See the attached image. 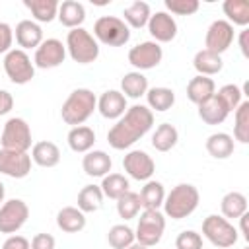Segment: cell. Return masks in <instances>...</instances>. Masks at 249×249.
I'll list each match as a JSON object with an SVG mask.
<instances>
[{"instance_id":"1","label":"cell","mask_w":249,"mask_h":249,"mask_svg":"<svg viewBox=\"0 0 249 249\" xmlns=\"http://www.w3.org/2000/svg\"><path fill=\"white\" fill-rule=\"evenodd\" d=\"M154 124V113L146 105H132L124 111L121 119L109 128L107 142L115 150H126L136 144Z\"/></svg>"},{"instance_id":"2","label":"cell","mask_w":249,"mask_h":249,"mask_svg":"<svg viewBox=\"0 0 249 249\" xmlns=\"http://www.w3.org/2000/svg\"><path fill=\"white\" fill-rule=\"evenodd\" d=\"M95 109H97V97H95V93L91 89H88V88H78L62 103L60 117H62V121L66 124L80 126V124H84L93 115Z\"/></svg>"},{"instance_id":"3","label":"cell","mask_w":249,"mask_h":249,"mask_svg":"<svg viewBox=\"0 0 249 249\" xmlns=\"http://www.w3.org/2000/svg\"><path fill=\"white\" fill-rule=\"evenodd\" d=\"M198 200H200V195L195 185L179 183L165 195L161 206H163L165 216H169L171 220H183L196 210Z\"/></svg>"},{"instance_id":"4","label":"cell","mask_w":249,"mask_h":249,"mask_svg":"<svg viewBox=\"0 0 249 249\" xmlns=\"http://www.w3.org/2000/svg\"><path fill=\"white\" fill-rule=\"evenodd\" d=\"M66 51L74 62L89 64V62H95L99 56V43L88 29L76 27V29H70L66 35Z\"/></svg>"},{"instance_id":"5","label":"cell","mask_w":249,"mask_h":249,"mask_svg":"<svg viewBox=\"0 0 249 249\" xmlns=\"http://www.w3.org/2000/svg\"><path fill=\"white\" fill-rule=\"evenodd\" d=\"M93 37L95 41L109 45V47H121L128 43L130 39V29L128 25L115 16H101L93 23Z\"/></svg>"},{"instance_id":"6","label":"cell","mask_w":249,"mask_h":249,"mask_svg":"<svg viewBox=\"0 0 249 249\" xmlns=\"http://www.w3.org/2000/svg\"><path fill=\"white\" fill-rule=\"evenodd\" d=\"M202 235L220 249H228L231 245H235L237 241V230L233 228V224L218 214H210L204 218L202 222Z\"/></svg>"},{"instance_id":"7","label":"cell","mask_w":249,"mask_h":249,"mask_svg":"<svg viewBox=\"0 0 249 249\" xmlns=\"http://www.w3.org/2000/svg\"><path fill=\"white\" fill-rule=\"evenodd\" d=\"M163 230H165V216L160 210H144L138 218L134 239L144 247H154L160 243Z\"/></svg>"},{"instance_id":"8","label":"cell","mask_w":249,"mask_h":249,"mask_svg":"<svg viewBox=\"0 0 249 249\" xmlns=\"http://www.w3.org/2000/svg\"><path fill=\"white\" fill-rule=\"evenodd\" d=\"M4 72L10 82L23 86L35 78V64L31 62L29 54L21 49H12L4 54Z\"/></svg>"},{"instance_id":"9","label":"cell","mask_w":249,"mask_h":249,"mask_svg":"<svg viewBox=\"0 0 249 249\" xmlns=\"http://www.w3.org/2000/svg\"><path fill=\"white\" fill-rule=\"evenodd\" d=\"M2 148L12 152H27L31 148V128L25 119L12 117L2 128Z\"/></svg>"},{"instance_id":"10","label":"cell","mask_w":249,"mask_h":249,"mask_svg":"<svg viewBox=\"0 0 249 249\" xmlns=\"http://www.w3.org/2000/svg\"><path fill=\"white\" fill-rule=\"evenodd\" d=\"M29 218V208L21 198H10L0 206V233H16Z\"/></svg>"},{"instance_id":"11","label":"cell","mask_w":249,"mask_h":249,"mask_svg":"<svg viewBox=\"0 0 249 249\" xmlns=\"http://www.w3.org/2000/svg\"><path fill=\"white\" fill-rule=\"evenodd\" d=\"M161 58H163V51L156 41H142L128 51V62L138 72L156 68L161 62Z\"/></svg>"},{"instance_id":"12","label":"cell","mask_w":249,"mask_h":249,"mask_svg":"<svg viewBox=\"0 0 249 249\" xmlns=\"http://www.w3.org/2000/svg\"><path fill=\"white\" fill-rule=\"evenodd\" d=\"M233 43V25L226 19H216L210 23V27L206 29V37H204V49L212 51L216 54L226 53Z\"/></svg>"},{"instance_id":"13","label":"cell","mask_w":249,"mask_h":249,"mask_svg":"<svg viewBox=\"0 0 249 249\" xmlns=\"http://www.w3.org/2000/svg\"><path fill=\"white\" fill-rule=\"evenodd\" d=\"M66 58V45H62V41L51 37V39H43V43L35 49V56H33V64L37 68H56L64 62Z\"/></svg>"},{"instance_id":"14","label":"cell","mask_w":249,"mask_h":249,"mask_svg":"<svg viewBox=\"0 0 249 249\" xmlns=\"http://www.w3.org/2000/svg\"><path fill=\"white\" fill-rule=\"evenodd\" d=\"M31 171V156L27 152L0 150V173L12 179H23Z\"/></svg>"},{"instance_id":"15","label":"cell","mask_w":249,"mask_h":249,"mask_svg":"<svg viewBox=\"0 0 249 249\" xmlns=\"http://www.w3.org/2000/svg\"><path fill=\"white\" fill-rule=\"evenodd\" d=\"M123 167L136 181H150V177L156 171V163L152 156H148L144 150H130L123 158Z\"/></svg>"},{"instance_id":"16","label":"cell","mask_w":249,"mask_h":249,"mask_svg":"<svg viewBox=\"0 0 249 249\" xmlns=\"http://www.w3.org/2000/svg\"><path fill=\"white\" fill-rule=\"evenodd\" d=\"M148 31L156 39V43H169L177 35V21L167 12H156L148 19Z\"/></svg>"},{"instance_id":"17","label":"cell","mask_w":249,"mask_h":249,"mask_svg":"<svg viewBox=\"0 0 249 249\" xmlns=\"http://www.w3.org/2000/svg\"><path fill=\"white\" fill-rule=\"evenodd\" d=\"M126 109H128L126 107V97L119 89H107L97 99V111L105 119H111V121L113 119H121Z\"/></svg>"},{"instance_id":"18","label":"cell","mask_w":249,"mask_h":249,"mask_svg":"<svg viewBox=\"0 0 249 249\" xmlns=\"http://www.w3.org/2000/svg\"><path fill=\"white\" fill-rule=\"evenodd\" d=\"M14 37H16V43L19 45L21 51L37 49L43 43V29L33 19H21L14 29Z\"/></svg>"},{"instance_id":"19","label":"cell","mask_w":249,"mask_h":249,"mask_svg":"<svg viewBox=\"0 0 249 249\" xmlns=\"http://www.w3.org/2000/svg\"><path fill=\"white\" fill-rule=\"evenodd\" d=\"M113 167L111 156L103 150H89L82 160V169L89 177H105Z\"/></svg>"},{"instance_id":"20","label":"cell","mask_w":249,"mask_h":249,"mask_svg":"<svg viewBox=\"0 0 249 249\" xmlns=\"http://www.w3.org/2000/svg\"><path fill=\"white\" fill-rule=\"evenodd\" d=\"M58 21L68 27V29H76L82 27L84 19H86V8L82 2L78 0H64L62 4H58V14H56Z\"/></svg>"},{"instance_id":"21","label":"cell","mask_w":249,"mask_h":249,"mask_svg":"<svg viewBox=\"0 0 249 249\" xmlns=\"http://www.w3.org/2000/svg\"><path fill=\"white\" fill-rule=\"evenodd\" d=\"M214 93H216V84H214V80L208 78V76H200V74H198V76L191 78V82L187 84V97H189V101L195 103V105L204 103V101L210 99Z\"/></svg>"},{"instance_id":"22","label":"cell","mask_w":249,"mask_h":249,"mask_svg":"<svg viewBox=\"0 0 249 249\" xmlns=\"http://www.w3.org/2000/svg\"><path fill=\"white\" fill-rule=\"evenodd\" d=\"M31 161H35L39 167H54L60 161V150L51 140L35 142L31 148Z\"/></svg>"},{"instance_id":"23","label":"cell","mask_w":249,"mask_h":249,"mask_svg":"<svg viewBox=\"0 0 249 249\" xmlns=\"http://www.w3.org/2000/svg\"><path fill=\"white\" fill-rule=\"evenodd\" d=\"M56 226L64 233H78L86 228V214L78 206H64L56 214Z\"/></svg>"},{"instance_id":"24","label":"cell","mask_w":249,"mask_h":249,"mask_svg":"<svg viewBox=\"0 0 249 249\" xmlns=\"http://www.w3.org/2000/svg\"><path fill=\"white\" fill-rule=\"evenodd\" d=\"M68 146L72 152H78V154H88L93 144H95V132L93 128L86 126V124H80V126H72L68 136Z\"/></svg>"},{"instance_id":"25","label":"cell","mask_w":249,"mask_h":249,"mask_svg":"<svg viewBox=\"0 0 249 249\" xmlns=\"http://www.w3.org/2000/svg\"><path fill=\"white\" fill-rule=\"evenodd\" d=\"M196 107H198V117L206 124H222L228 119V115H230L226 105L216 97V93L210 99H206L204 103L196 105Z\"/></svg>"},{"instance_id":"26","label":"cell","mask_w":249,"mask_h":249,"mask_svg":"<svg viewBox=\"0 0 249 249\" xmlns=\"http://www.w3.org/2000/svg\"><path fill=\"white\" fill-rule=\"evenodd\" d=\"M193 66L200 76H214L224 68V60H222V54L200 49L193 58Z\"/></svg>"},{"instance_id":"27","label":"cell","mask_w":249,"mask_h":249,"mask_svg":"<svg viewBox=\"0 0 249 249\" xmlns=\"http://www.w3.org/2000/svg\"><path fill=\"white\" fill-rule=\"evenodd\" d=\"M233 136L228 132H214L206 138V152L216 160H226L233 154Z\"/></svg>"},{"instance_id":"28","label":"cell","mask_w":249,"mask_h":249,"mask_svg":"<svg viewBox=\"0 0 249 249\" xmlns=\"http://www.w3.org/2000/svg\"><path fill=\"white\" fill-rule=\"evenodd\" d=\"M146 101H148V109L154 113H163V111H169L175 103V93L171 88H163V86H156V88H150L146 91Z\"/></svg>"},{"instance_id":"29","label":"cell","mask_w":249,"mask_h":249,"mask_svg":"<svg viewBox=\"0 0 249 249\" xmlns=\"http://www.w3.org/2000/svg\"><path fill=\"white\" fill-rule=\"evenodd\" d=\"M138 196H140V202H142L144 210H160V206L163 204V198H165V189L160 181L150 179V181L144 183Z\"/></svg>"},{"instance_id":"30","label":"cell","mask_w":249,"mask_h":249,"mask_svg":"<svg viewBox=\"0 0 249 249\" xmlns=\"http://www.w3.org/2000/svg\"><path fill=\"white\" fill-rule=\"evenodd\" d=\"M148 91V78L134 70V72H126L121 80V93L124 97H130V99H138L142 95H146Z\"/></svg>"},{"instance_id":"31","label":"cell","mask_w":249,"mask_h":249,"mask_svg":"<svg viewBox=\"0 0 249 249\" xmlns=\"http://www.w3.org/2000/svg\"><path fill=\"white\" fill-rule=\"evenodd\" d=\"M23 6L31 12L35 21H41V23H51L58 14L56 0H23Z\"/></svg>"},{"instance_id":"32","label":"cell","mask_w":249,"mask_h":249,"mask_svg":"<svg viewBox=\"0 0 249 249\" xmlns=\"http://www.w3.org/2000/svg\"><path fill=\"white\" fill-rule=\"evenodd\" d=\"M177 140H179V132L171 123H161L152 134V146L158 152H169L171 148H175Z\"/></svg>"},{"instance_id":"33","label":"cell","mask_w":249,"mask_h":249,"mask_svg":"<svg viewBox=\"0 0 249 249\" xmlns=\"http://www.w3.org/2000/svg\"><path fill=\"white\" fill-rule=\"evenodd\" d=\"M220 210L224 218H241L247 212V196L239 191L226 193L220 202Z\"/></svg>"},{"instance_id":"34","label":"cell","mask_w":249,"mask_h":249,"mask_svg":"<svg viewBox=\"0 0 249 249\" xmlns=\"http://www.w3.org/2000/svg\"><path fill=\"white\" fill-rule=\"evenodd\" d=\"M99 189H101L103 196L117 200V198L123 196L126 191H130V183H128V179H126L123 173H107V175L103 177Z\"/></svg>"},{"instance_id":"35","label":"cell","mask_w":249,"mask_h":249,"mask_svg":"<svg viewBox=\"0 0 249 249\" xmlns=\"http://www.w3.org/2000/svg\"><path fill=\"white\" fill-rule=\"evenodd\" d=\"M123 16H124V19H123V21H124L128 27L140 29V27L148 25V19H150L152 12H150V6H148L146 2L136 0V2H132L130 6H126V8H124Z\"/></svg>"},{"instance_id":"36","label":"cell","mask_w":249,"mask_h":249,"mask_svg":"<svg viewBox=\"0 0 249 249\" xmlns=\"http://www.w3.org/2000/svg\"><path fill=\"white\" fill-rule=\"evenodd\" d=\"M103 206V193L99 189V185H86L82 187V191L78 193V208L88 214V212H95Z\"/></svg>"},{"instance_id":"37","label":"cell","mask_w":249,"mask_h":249,"mask_svg":"<svg viewBox=\"0 0 249 249\" xmlns=\"http://www.w3.org/2000/svg\"><path fill=\"white\" fill-rule=\"evenodd\" d=\"M222 10L228 16L226 21H230L231 25L245 27L249 23V2L247 0H226Z\"/></svg>"},{"instance_id":"38","label":"cell","mask_w":249,"mask_h":249,"mask_svg":"<svg viewBox=\"0 0 249 249\" xmlns=\"http://www.w3.org/2000/svg\"><path fill=\"white\" fill-rule=\"evenodd\" d=\"M142 208V202H140V196L138 193H132V191H126L123 196L117 198V212L123 220H132L138 216Z\"/></svg>"},{"instance_id":"39","label":"cell","mask_w":249,"mask_h":249,"mask_svg":"<svg viewBox=\"0 0 249 249\" xmlns=\"http://www.w3.org/2000/svg\"><path fill=\"white\" fill-rule=\"evenodd\" d=\"M107 241L113 249H126L128 245H132L134 239V231L132 228H128L126 224H115L109 231H107Z\"/></svg>"},{"instance_id":"40","label":"cell","mask_w":249,"mask_h":249,"mask_svg":"<svg viewBox=\"0 0 249 249\" xmlns=\"http://www.w3.org/2000/svg\"><path fill=\"white\" fill-rule=\"evenodd\" d=\"M233 136L241 144H247L249 142V101H241V105L235 109Z\"/></svg>"},{"instance_id":"41","label":"cell","mask_w":249,"mask_h":249,"mask_svg":"<svg viewBox=\"0 0 249 249\" xmlns=\"http://www.w3.org/2000/svg\"><path fill=\"white\" fill-rule=\"evenodd\" d=\"M216 97L226 105L228 113H231V111H235V109L241 105V101H243V99H241V97H243V91H241V88L235 86V84H226V86H222V88L218 89Z\"/></svg>"},{"instance_id":"42","label":"cell","mask_w":249,"mask_h":249,"mask_svg":"<svg viewBox=\"0 0 249 249\" xmlns=\"http://www.w3.org/2000/svg\"><path fill=\"white\" fill-rule=\"evenodd\" d=\"M175 249H202V235L195 230H185L177 235Z\"/></svg>"},{"instance_id":"43","label":"cell","mask_w":249,"mask_h":249,"mask_svg":"<svg viewBox=\"0 0 249 249\" xmlns=\"http://www.w3.org/2000/svg\"><path fill=\"white\" fill-rule=\"evenodd\" d=\"M198 0H165V8L175 16H191L198 10Z\"/></svg>"},{"instance_id":"44","label":"cell","mask_w":249,"mask_h":249,"mask_svg":"<svg viewBox=\"0 0 249 249\" xmlns=\"http://www.w3.org/2000/svg\"><path fill=\"white\" fill-rule=\"evenodd\" d=\"M12 43H14V29L8 23L0 21V54L12 51Z\"/></svg>"},{"instance_id":"45","label":"cell","mask_w":249,"mask_h":249,"mask_svg":"<svg viewBox=\"0 0 249 249\" xmlns=\"http://www.w3.org/2000/svg\"><path fill=\"white\" fill-rule=\"evenodd\" d=\"M29 245L31 249H54V237L51 233H37Z\"/></svg>"},{"instance_id":"46","label":"cell","mask_w":249,"mask_h":249,"mask_svg":"<svg viewBox=\"0 0 249 249\" xmlns=\"http://www.w3.org/2000/svg\"><path fill=\"white\" fill-rule=\"evenodd\" d=\"M2 249H31V245H29V241L23 235H10L4 241Z\"/></svg>"},{"instance_id":"47","label":"cell","mask_w":249,"mask_h":249,"mask_svg":"<svg viewBox=\"0 0 249 249\" xmlns=\"http://www.w3.org/2000/svg\"><path fill=\"white\" fill-rule=\"evenodd\" d=\"M12 107H14V97H12V93L0 88V115L10 113Z\"/></svg>"},{"instance_id":"48","label":"cell","mask_w":249,"mask_h":249,"mask_svg":"<svg viewBox=\"0 0 249 249\" xmlns=\"http://www.w3.org/2000/svg\"><path fill=\"white\" fill-rule=\"evenodd\" d=\"M247 39H249V29H241V33H239V49H241V54H243V56H249Z\"/></svg>"},{"instance_id":"49","label":"cell","mask_w":249,"mask_h":249,"mask_svg":"<svg viewBox=\"0 0 249 249\" xmlns=\"http://www.w3.org/2000/svg\"><path fill=\"white\" fill-rule=\"evenodd\" d=\"M247 218H249V214L245 212V214H243L239 220H241V233H243V237L249 241V231H247Z\"/></svg>"},{"instance_id":"50","label":"cell","mask_w":249,"mask_h":249,"mask_svg":"<svg viewBox=\"0 0 249 249\" xmlns=\"http://www.w3.org/2000/svg\"><path fill=\"white\" fill-rule=\"evenodd\" d=\"M4 196H6V189H4V183L0 181V206L4 204Z\"/></svg>"},{"instance_id":"51","label":"cell","mask_w":249,"mask_h":249,"mask_svg":"<svg viewBox=\"0 0 249 249\" xmlns=\"http://www.w3.org/2000/svg\"><path fill=\"white\" fill-rule=\"evenodd\" d=\"M126 249H148V247H144V245H140V243H136V241H134V243H132V245H128Z\"/></svg>"},{"instance_id":"52","label":"cell","mask_w":249,"mask_h":249,"mask_svg":"<svg viewBox=\"0 0 249 249\" xmlns=\"http://www.w3.org/2000/svg\"><path fill=\"white\" fill-rule=\"evenodd\" d=\"M243 249H247V247H243Z\"/></svg>"}]
</instances>
